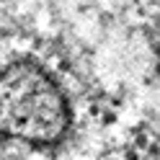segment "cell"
Segmentation results:
<instances>
[{"label":"cell","mask_w":160,"mask_h":160,"mask_svg":"<svg viewBox=\"0 0 160 160\" xmlns=\"http://www.w3.org/2000/svg\"><path fill=\"white\" fill-rule=\"evenodd\" d=\"M67 127V108L54 83L26 65L0 75V132L28 145H54Z\"/></svg>","instance_id":"cell-1"}]
</instances>
